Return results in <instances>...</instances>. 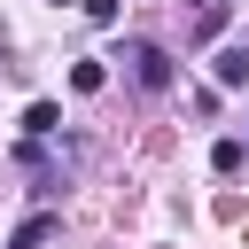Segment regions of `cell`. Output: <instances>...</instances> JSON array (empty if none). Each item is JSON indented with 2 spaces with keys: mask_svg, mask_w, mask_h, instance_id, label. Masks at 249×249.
<instances>
[{
  "mask_svg": "<svg viewBox=\"0 0 249 249\" xmlns=\"http://www.w3.org/2000/svg\"><path fill=\"white\" fill-rule=\"evenodd\" d=\"M124 62H132V78H140V86H148V93H163V86H171V54H163V47H156V39H140V47H132V54H124Z\"/></svg>",
  "mask_w": 249,
  "mask_h": 249,
  "instance_id": "1",
  "label": "cell"
},
{
  "mask_svg": "<svg viewBox=\"0 0 249 249\" xmlns=\"http://www.w3.org/2000/svg\"><path fill=\"white\" fill-rule=\"evenodd\" d=\"M54 233H62V218H54V210H31V218L8 233V249H39V241H54Z\"/></svg>",
  "mask_w": 249,
  "mask_h": 249,
  "instance_id": "2",
  "label": "cell"
},
{
  "mask_svg": "<svg viewBox=\"0 0 249 249\" xmlns=\"http://www.w3.org/2000/svg\"><path fill=\"white\" fill-rule=\"evenodd\" d=\"M23 132H31V140L62 132V109H54V101H31V109H23Z\"/></svg>",
  "mask_w": 249,
  "mask_h": 249,
  "instance_id": "3",
  "label": "cell"
},
{
  "mask_svg": "<svg viewBox=\"0 0 249 249\" xmlns=\"http://www.w3.org/2000/svg\"><path fill=\"white\" fill-rule=\"evenodd\" d=\"M210 70H218V86H249V47H226Z\"/></svg>",
  "mask_w": 249,
  "mask_h": 249,
  "instance_id": "4",
  "label": "cell"
},
{
  "mask_svg": "<svg viewBox=\"0 0 249 249\" xmlns=\"http://www.w3.org/2000/svg\"><path fill=\"white\" fill-rule=\"evenodd\" d=\"M210 163H218V171H241V163H249V148H241V140H218V148H210Z\"/></svg>",
  "mask_w": 249,
  "mask_h": 249,
  "instance_id": "5",
  "label": "cell"
},
{
  "mask_svg": "<svg viewBox=\"0 0 249 249\" xmlns=\"http://www.w3.org/2000/svg\"><path fill=\"white\" fill-rule=\"evenodd\" d=\"M86 16L93 23H117V0H86Z\"/></svg>",
  "mask_w": 249,
  "mask_h": 249,
  "instance_id": "6",
  "label": "cell"
},
{
  "mask_svg": "<svg viewBox=\"0 0 249 249\" xmlns=\"http://www.w3.org/2000/svg\"><path fill=\"white\" fill-rule=\"evenodd\" d=\"M202 8H226V0H202Z\"/></svg>",
  "mask_w": 249,
  "mask_h": 249,
  "instance_id": "7",
  "label": "cell"
},
{
  "mask_svg": "<svg viewBox=\"0 0 249 249\" xmlns=\"http://www.w3.org/2000/svg\"><path fill=\"white\" fill-rule=\"evenodd\" d=\"M241 148H249V140H241Z\"/></svg>",
  "mask_w": 249,
  "mask_h": 249,
  "instance_id": "8",
  "label": "cell"
}]
</instances>
